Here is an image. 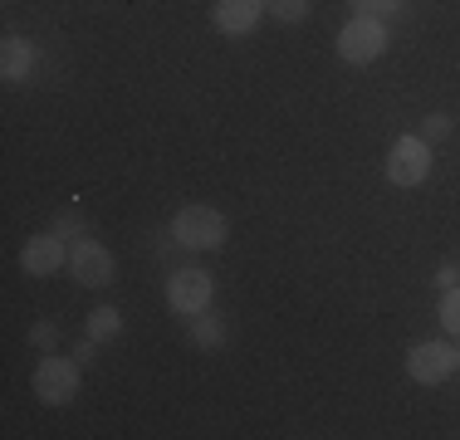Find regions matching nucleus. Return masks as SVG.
Wrapping results in <instances>:
<instances>
[{
	"label": "nucleus",
	"instance_id": "12",
	"mask_svg": "<svg viewBox=\"0 0 460 440\" xmlns=\"http://www.w3.org/2000/svg\"><path fill=\"white\" fill-rule=\"evenodd\" d=\"M118 328H123V318H118L113 308H98V313L89 318V338H113Z\"/></svg>",
	"mask_w": 460,
	"mask_h": 440
},
{
	"label": "nucleus",
	"instance_id": "17",
	"mask_svg": "<svg viewBox=\"0 0 460 440\" xmlns=\"http://www.w3.org/2000/svg\"><path fill=\"white\" fill-rule=\"evenodd\" d=\"M456 362H460V357H456Z\"/></svg>",
	"mask_w": 460,
	"mask_h": 440
},
{
	"label": "nucleus",
	"instance_id": "4",
	"mask_svg": "<svg viewBox=\"0 0 460 440\" xmlns=\"http://www.w3.org/2000/svg\"><path fill=\"white\" fill-rule=\"evenodd\" d=\"M35 392L45 406H69L74 392H79V367L69 357H45L35 367Z\"/></svg>",
	"mask_w": 460,
	"mask_h": 440
},
{
	"label": "nucleus",
	"instance_id": "16",
	"mask_svg": "<svg viewBox=\"0 0 460 440\" xmlns=\"http://www.w3.org/2000/svg\"><path fill=\"white\" fill-rule=\"evenodd\" d=\"M353 5H358V15H372V20H377V15H387L397 0H353Z\"/></svg>",
	"mask_w": 460,
	"mask_h": 440
},
{
	"label": "nucleus",
	"instance_id": "8",
	"mask_svg": "<svg viewBox=\"0 0 460 440\" xmlns=\"http://www.w3.org/2000/svg\"><path fill=\"white\" fill-rule=\"evenodd\" d=\"M69 260V250H64L59 235H35L25 250H20V269L30 274V279H45V274H59V264Z\"/></svg>",
	"mask_w": 460,
	"mask_h": 440
},
{
	"label": "nucleus",
	"instance_id": "13",
	"mask_svg": "<svg viewBox=\"0 0 460 440\" xmlns=\"http://www.w3.org/2000/svg\"><path fill=\"white\" fill-rule=\"evenodd\" d=\"M441 328L446 333H460V289L456 284L446 289V299H441Z\"/></svg>",
	"mask_w": 460,
	"mask_h": 440
},
{
	"label": "nucleus",
	"instance_id": "10",
	"mask_svg": "<svg viewBox=\"0 0 460 440\" xmlns=\"http://www.w3.org/2000/svg\"><path fill=\"white\" fill-rule=\"evenodd\" d=\"M30 69H35V44L10 35L5 44H0V74H5L10 84H20V79H30Z\"/></svg>",
	"mask_w": 460,
	"mask_h": 440
},
{
	"label": "nucleus",
	"instance_id": "2",
	"mask_svg": "<svg viewBox=\"0 0 460 440\" xmlns=\"http://www.w3.org/2000/svg\"><path fill=\"white\" fill-rule=\"evenodd\" d=\"M382 49H387V30L372 15H358L353 25H343V35H338V54H343L348 64H372V59H382Z\"/></svg>",
	"mask_w": 460,
	"mask_h": 440
},
{
	"label": "nucleus",
	"instance_id": "15",
	"mask_svg": "<svg viewBox=\"0 0 460 440\" xmlns=\"http://www.w3.org/2000/svg\"><path fill=\"white\" fill-rule=\"evenodd\" d=\"M196 343H201V348H216V343H221V328H216L211 318H201V313H196Z\"/></svg>",
	"mask_w": 460,
	"mask_h": 440
},
{
	"label": "nucleus",
	"instance_id": "11",
	"mask_svg": "<svg viewBox=\"0 0 460 440\" xmlns=\"http://www.w3.org/2000/svg\"><path fill=\"white\" fill-rule=\"evenodd\" d=\"M265 10L275 20H284V25H294V20L309 15V0H265Z\"/></svg>",
	"mask_w": 460,
	"mask_h": 440
},
{
	"label": "nucleus",
	"instance_id": "9",
	"mask_svg": "<svg viewBox=\"0 0 460 440\" xmlns=\"http://www.w3.org/2000/svg\"><path fill=\"white\" fill-rule=\"evenodd\" d=\"M265 0H216V30L221 35H250L260 25Z\"/></svg>",
	"mask_w": 460,
	"mask_h": 440
},
{
	"label": "nucleus",
	"instance_id": "14",
	"mask_svg": "<svg viewBox=\"0 0 460 440\" xmlns=\"http://www.w3.org/2000/svg\"><path fill=\"white\" fill-rule=\"evenodd\" d=\"M421 137H426V142L451 137V118H446V113H431V118H426V132H421Z\"/></svg>",
	"mask_w": 460,
	"mask_h": 440
},
{
	"label": "nucleus",
	"instance_id": "1",
	"mask_svg": "<svg viewBox=\"0 0 460 440\" xmlns=\"http://www.w3.org/2000/svg\"><path fill=\"white\" fill-rule=\"evenodd\" d=\"M172 235L186 250H216L226 245V216L211 211V206H181L177 220H172Z\"/></svg>",
	"mask_w": 460,
	"mask_h": 440
},
{
	"label": "nucleus",
	"instance_id": "6",
	"mask_svg": "<svg viewBox=\"0 0 460 440\" xmlns=\"http://www.w3.org/2000/svg\"><path fill=\"white\" fill-rule=\"evenodd\" d=\"M167 299L181 318H196L206 304H211V274L206 269H177L167 284Z\"/></svg>",
	"mask_w": 460,
	"mask_h": 440
},
{
	"label": "nucleus",
	"instance_id": "7",
	"mask_svg": "<svg viewBox=\"0 0 460 440\" xmlns=\"http://www.w3.org/2000/svg\"><path fill=\"white\" fill-rule=\"evenodd\" d=\"M69 264H74V279L89 284V289L113 284V255H108L103 245H93V240H79V245L69 250Z\"/></svg>",
	"mask_w": 460,
	"mask_h": 440
},
{
	"label": "nucleus",
	"instance_id": "3",
	"mask_svg": "<svg viewBox=\"0 0 460 440\" xmlns=\"http://www.w3.org/2000/svg\"><path fill=\"white\" fill-rule=\"evenodd\" d=\"M426 172H431V147L426 137H397L387 157V181L392 186H421Z\"/></svg>",
	"mask_w": 460,
	"mask_h": 440
},
{
	"label": "nucleus",
	"instance_id": "5",
	"mask_svg": "<svg viewBox=\"0 0 460 440\" xmlns=\"http://www.w3.org/2000/svg\"><path fill=\"white\" fill-rule=\"evenodd\" d=\"M407 372H411V382H421V387H441V382L456 372V352L446 343H416L407 352Z\"/></svg>",
	"mask_w": 460,
	"mask_h": 440
}]
</instances>
